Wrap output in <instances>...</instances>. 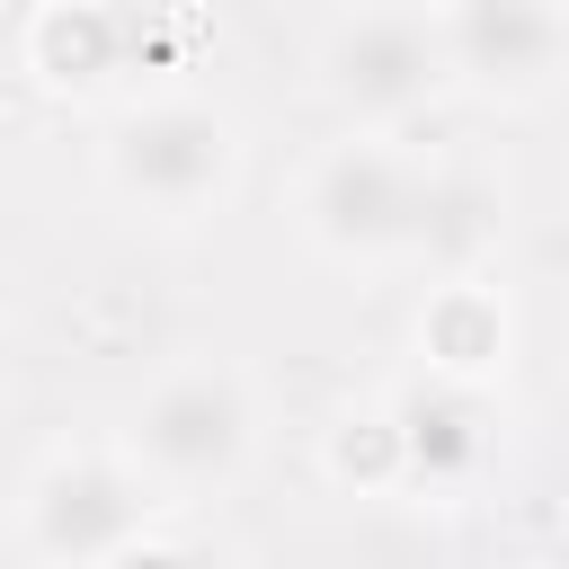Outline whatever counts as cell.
Here are the masks:
<instances>
[{"mask_svg":"<svg viewBox=\"0 0 569 569\" xmlns=\"http://www.w3.org/2000/svg\"><path fill=\"white\" fill-rule=\"evenodd\" d=\"M133 62V18L116 0H36L27 18V71L53 98H98Z\"/></svg>","mask_w":569,"mask_h":569,"instance_id":"cell-10","label":"cell"},{"mask_svg":"<svg viewBox=\"0 0 569 569\" xmlns=\"http://www.w3.org/2000/svg\"><path fill=\"white\" fill-rule=\"evenodd\" d=\"M391 409V436H400V489H471L489 462H498V400L471 391V382H445V373H409L382 391Z\"/></svg>","mask_w":569,"mask_h":569,"instance_id":"cell-7","label":"cell"},{"mask_svg":"<svg viewBox=\"0 0 569 569\" xmlns=\"http://www.w3.org/2000/svg\"><path fill=\"white\" fill-rule=\"evenodd\" d=\"M418 9H445V0H418Z\"/></svg>","mask_w":569,"mask_h":569,"instance_id":"cell-13","label":"cell"},{"mask_svg":"<svg viewBox=\"0 0 569 569\" xmlns=\"http://www.w3.org/2000/svg\"><path fill=\"white\" fill-rule=\"evenodd\" d=\"M142 525H160V489L124 462V445H53L18 489V551L44 569H98Z\"/></svg>","mask_w":569,"mask_h":569,"instance_id":"cell-4","label":"cell"},{"mask_svg":"<svg viewBox=\"0 0 569 569\" xmlns=\"http://www.w3.org/2000/svg\"><path fill=\"white\" fill-rule=\"evenodd\" d=\"M498 249H507V187L471 160H427L409 213V267L453 284V276H489Z\"/></svg>","mask_w":569,"mask_h":569,"instance_id":"cell-8","label":"cell"},{"mask_svg":"<svg viewBox=\"0 0 569 569\" xmlns=\"http://www.w3.org/2000/svg\"><path fill=\"white\" fill-rule=\"evenodd\" d=\"M507 347H516V320H507V293L489 276L427 284V302H418V373L489 391L507 373Z\"/></svg>","mask_w":569,"mask_h":569,"instance_id":"cell-9","label":"cell"},{"mask_svg":"<svg viewBox=\"0 0 569 569\" xmlns=\"http://www.w3.org/2000/svg\"><path fill=\"white\" fill-rule=\"evenodd\" d=\"M436 36H445L453 89H471L480 107H533V98H551L560 53H569L560 0H445Z\"/></svg>","mask_w":569,"mask_h":569,"instance_id":"cell-6","label":"cell"},{"mask_svg":"<svg viewBox=\"0 0 569 569\" xmlns=\"http://www.w3.org/2000/svg\"><path fill=\"white\" fill-rule=\"evenodd\" d=\"M418 151H400L391 133H347L329 142L302 187H293V222L320 258L338 267H400L409 258V213H418Z\"/></svg>","mask_w":569,"mask_h":569,"instance_id":"cell-5","label":"cell"},{"mask_svg":"<svg viewBox=\"0 0 569 569\" xmlns=\"http://www.w3.org/2000/svg\"><path fill=\"white\" fill-rule=\"evenodd\" d=\"M320 98L347 116V133H400L409 116H427L453 71H445V36L436 9L418 0H365L320 36Z\"/></svg>","mask_w":569,"mask_h":569,"instance_id":"cell-3","label":"cell"},{"mask_svg":"<svg viewBox=\"0 0 569 569\" xmlns=\"http://www.w3.org/2000/svg\"><path fill=\"white\" fill-rule=\"evenodd\" d=\"M124 462L160 489V507L178 498H213L249 471L258 453V382L222 356H187L169 373L142 382L133 418H124Z\"/></svg>","mask_w":569,"mask_h":569,"instance_id":"cell-1","label":"cell"},{"mask_svg":"<svg viewBox=\"0 0 569 569\" xmlns=\"http://www.w3.org/2000/svg\"><path fill=\"white\" fill-rule=\"evenodd\" d=\"M320 471L356 498H391L400 489V436H391V409L382 391L373 400H347L329 427H320Z\"/></svg>","mask_w":569,"mask_h":569,"instance_id":"cell-11","label":"cell"},{"mask_svg":"<svg viewBox=\"0 0 569 569\" xmlns=\"http://www.w3.org/2000/svg\"><path fill=\"white\" fill-rule=\"evenodd\" d=\"M98 569H213V551L196 542V533H169V525H142L116 560H98Z\"/></svg>","mask_w":569,"mask_h":569,"instance_id":"cell-12","label":"cell"},{"mask_svg":"<svg viewBox=\"0 0 569 569\" xmlns=\"http://www.w3.org/2000/svg\"><path fill=\"white\" fill-rule=\"evenodd\" d=\"M107 187L133 213L196 222L240 187V124L213 98H142L107 124Z\"/></svg>","mask_w":569,"mask_h":569,"instance_id":"cell-2","label":"cell"}]
</instances>
